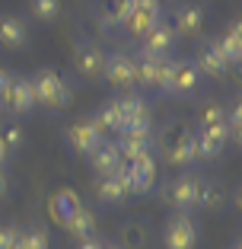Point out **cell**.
I'll list each match as a JSON object with an SVG mask.
<instances>
[{"mask_svg": "<svg viewBox=\"0 0 242 249\" xmlns=\"http://www.w3.org/2000/svg\"><path fill=\"white\" fill-rule=\"evenodd\" d=\"M32 83V96H35V106L42 109H67L70 99H74V87L61 71L54 67H42L29 77Z\"/></svg>", "mask_w": 242, "mask_h": 249, "instance_id": "cell-1", "label": "cell"}, {"mask_svg": "<svg viewBox=\"0 0 242 249\" xmlns=\"http://www.w3.org/2000/svg\"><path fill=\"white\" fill-rule=\"evenodd\" d=\"M198 192H201V176H194V173H178V176H172L166 182L162 201H166L172 211L191 214V211H198Z\"/></svg>", "mask_w": 242, "mask_h": 249, "instance_id": "cell-2", "label": "cell"}, {"mask_svg": "<svg viewBox=\"0 0 242 249\" xmlns=\"http://www.w3.org/2000/svg\"><path fill=\"white\" fill-rule=\"evenodd\" d=\"M0 109H3V115H13V118H22V115H29L32 109H38L35 96H32L29 77L10 73L7 87H3V93H0Z\"/></svg>", "mask_w": 242, "mask_h": 249, "instance_id": "cell-3", "label": "cell"}, {"mask_svg": "<svg viewBox=\"0 0 242 249\" xmlns=\"http://www.w3.org/2000/svg\"><path fill=\"white\" fill-rule=\"evenodd\" d=\"M99 80H105L112 89H128V93H134V89H137V61H134V54L109 52Z\"/></svg>", "mask_w": 242, "mask_h": 249, "instance_id": "cell-4", "label": "cell"}, {"mask_svg": "<svg viewBox=\"0 0 242 249\" xmlns=\"http://www.w3.org/2000/svg\"><path fill=\"white\" fill-rule=\"evenodd\" d=\"M70 64H74V73L80 80H99L102 77V64H105V52L102 45L93 42V38H80L70 52Z\"/></svg>", "mask_w": 242, "mask_h": 249, "instance_id": "cell-5", "label": "cell"}, {"mask_svg": "<svg viewBox=\"0 0 242 249\" xmlns=\"http://www.w3.org/2000/svg\"><path fill=\"white\" fill-rule=\"evenodd\" d=\"M176 42H178V36H176V29H172V22L160 16V19L150 26L147 36L140 38L134 58H169V52L176 48Z\"/></svg>", "mask_w": 242, "mask_h": 249, "instance_id": "cell-6", "label": "cell"}, {"mask_svg": "<svg viewBox=\"0 0 242 249\" xmlns=\"http://www.w3.org/2000/svg\"><path fill=\"white\" fill-rule=\"evenodd\" d=\"M162 246L166 249H194L198 246V224L191 214L172 211L162 224Z\"/></svg>", "mask_w": 242, "mask_h": 249, "instance_id": "cell-7", "label": "cell"}, {"mask_svg": "<svg viewBox=\"0 0 242 249\" xmlns=\"http://www.w3.org/2000/svg\"><path fill=\"white\" fill-rule=\"evenodd\" d=\"M118 169H121L131 195H150L153 192V185H156V157L153 154H144L131 163H121Z\"/></svg>", "mask_w": 242, "mask_h": 249, "instance_id": "cell-8", "label": "cell"}, {"mask_svg": "<svg viewBox=\"0 0 242 249\" xmlns=\"http://www.w3.org/2000/svg\"><path fill=\"white\" fill-rule=\"evenodd\" d=\"M201 77H204V73L198 71V64H194L191 58H182V61L172 58V71H169V80H166V87H162V93L176 96V99L191 96L201 87Z\"/></svg>", "mask_w": 242, "mask_h": 249, "instance_id": "cell-9", "label": "cell"}, {"mask_svg": "<svg viewBox=\"0 0 242 249\" xmlns=\"http://www.w3.org/2000/svg\"><path fill=\"white\" fill-rule=\"evenodd\" d=\"M204 3L201 0H178L172 7V29H176L178 38H198L201 29H204Z\"/></svg>", "mask_w": 242, "mask_h": 249, "instance_id": "cell-10", "label": "cell"}, {"mask_svg": "<svg viewBox=\"0 0 242 249\" xmlns=\"http://www.w3.org/2000/svg\"><path fill=\"white\" fill-rule=\"evenodd\" d=\"M115 144H118L121 160L131 163V160H137V157L156 150V131H153V124H150V128H128V131H118Z\"/></svg>", "mask_w": 242, "mask_h": 249, "instance_id": "cell-11", "label": "cell"}, {"mask_svg": "<svg viewBox=\"0 0 242 249\" xmlns=\"http://www.w3.org/2000/svg\"><path fill=\"white\" fill-rule=\"evenodd\" d=\"M64 134H67V144L74 147V154H83V157H89L96 147L105 141V131L93 118H74V122L67 124Z\"/></svg>", "mask_w": 242, "mask_h": 249, "instance_id": "cell-12", "label": "cell"}, {"mask_svg": "<svg viewBox=\"0 0 242 249\" xmlns=\"http://www.w3.org/2000/svg\"><path fill=\"white\" fill-rule=\"evenodd\" d=\"M137 61V87L140 89H162L172 71V58H134Z\"/></svg>", "mask_w": 242, "mask_h": 249, "instance_id": "cell-13", "label": "cell"}, {"mask_svg": "<svg viewBox=\"0 0 242 249\" xmlns=\"http://www.w3.org/2000/svg\"><path fill=\"white\" fill-rule=\"evenodd\" d=\"M194 64H198L201 73H207V77H226L229 71H233V64L226 61V54L220 52V45H217V38H207V42H201L198 54H194Z\"/></svg>", "mask_w": 242, "mask_h": 249, "instance_id": "cell-14", "label": "cell"}, {"mask_svg": "<svg viewBox=\"0 0 242 249\" xmlns=\"http://www.w3.org/2000/svg\"><path fill=\"white\" fill-rule=\"evenodd\" d=\"M96 198L109 208H118L125 205L128 198H131V189H128L125 176H121V169L115 173H105V176H96Z\"/></svg>", "mask_w": 242, "mask_h": 249, "instance_id": "cell-15", "label": "cell"}, {"mask_svg": "<svg viewBox=\"0 0 242 249\" xmlns=\"http://www.w3.org/2000/svg\"><path fill=\"white\" fill-rule=\"evenodd\" d=\"M162 150V157H166L172 166H178V169H188V166H194L198 163V147H194V131H185V134H178L176 141H169L166 147H160Z\"/></svg>", "mask_w": 242, "mask_h": 249, "instance_id": "cell-16", "label": "cell"}, {"mask_svg": "<svg viewBox=\"0 0 242 249\" xmlns=\"http://www.w3.org/2000/svg\"><path fill=\"white\" fill-rule=\"evenodd\" d=\"M118 106H121V118H125V124H121V131H128V128H150V106L144 103V96L137 93H125L118 96Z\"/></svg>", "mask_w": 242, "mask_h": 249, "instance_id": "cell-17", "label": "cell"}, {"mask_svg": "<svg viewBox=\"0 0 242 249\" xmlns=\"http://www.w3.org/2000/svg\"><path fill=\"white\" fill-rule=\"evenodd\" d=\"M121 163H125V160H121V154H118V144H115V141H109V138H105L102 144H99V147L93 150V154H89V166H93L96 176L115 173V169L121 166Z\"/></svg>", "mask_w": 242, "mask_h": 249, "instance_id": "cell-18", "label": "cell"}, {"mask_svg": "<svg viewBox=\"0 0 242 249\" xmlns=\"http://www.w3.org/2000/svg\"><path fill=\"white\" fill-rule=\"evenodd\" d=\"M26 38H29L26 22L16 19V16H0V45L3 48H22Z\"/></svg>", "mask_w": 242, "mask_h": 249, "instance_id": "cell-19", "label": "cell"}, {"mask_svg": "<svg viewBox=\"0 0 242 249\" xmlns=\"http://www.w3.org/2000/svg\"><path fill=\"white\" fill-rule=\"evenodd\" d=\"M217 45H220V52L226 54V61L229 64H239L242 61V26L239 22H229L226 29H223V36L217 38Z\"/></svg>", "mask_w": 242, "mask_h": 249, "instance_id": "cell-20", "label": "cell"}, {"mask_svg": "<svg viewBox=\"0 0 242 249\" xmlns=\"http://www.w3.org/2000/svg\"><path fill=\"white\" fill-rule=\"evenodd\" d=\"M160 19V16H153V13H144V10H134L131 16H125V19L118 22V29L125 32L128 38H144L150 32V26Z\"/></svg>", "mask_w": 242, "mask_h": 249, "instance_id": "cell-21", "label": "cell"}, {"mask_svg": "<svg viewBox=\"0 0 242 249\" xmlns=\"http://www.w3.org/2000/svg\"><path fill=\"white\" fill-rule=\"evenodd\" d=\"M93 122L102 128V131H121V124H125V118H121V106H118V96L115 99H105L102 106H99V112L93 115Z\"/></svg>", "mask_w": 242, "mask_h": 249, "instance_id": "cell-22", "label": "cell"}, {"mask_svg": "<svg viewBox=\"0 0 242 249\" xmlns=\"http://www.w3.org/2000/svg\"><path fill=\"white\" fill-rule=\"evenodd\" d=\"M67 230H70L77 240H83V236H93V233H96V214L89 211V208L77 205L74 211H70V217H67Z\"/></svg>", "mask_w": 242, "mask_h": 249, "instance_id": "cell-23", "label": "cell"}, {"mask_svg": "<svg viewBox=\"0 0 242 249\" xmlns=\"http://www.w3.org/2000/svg\"><path fill=\"white\" fill-rule=\"evenodd\" d=\"M223 185L217 179H201V192H198V208L204 211H220L223 208Z\"/></svg>", "mask_w": 242, "mask_h": 249, "instance_id": "cell-24", "label": "cell"}, {"mask_svg": "<svg viewBox=\"0 0 242 249\" xmlns=\"http://www.w3.org/2000/svg\"><path fill=\"white\" fill-rule=\"evenodd\" d=\"M226 122V106L220 103H204L198 112V128H210V124H223Z\"/></svg>", "mask_w": 242, "mask_h": 249, "instance_id": "cell-25", "label": "cell"}, {"mask_svg": "<svg viewBox=\"0 0 242 249\" xmlns=\"http://www.w3.org/2000/svg\"><path fill=\"white\" fill-rule=\"evenodd\" d=\"M16 246L19 249H48V233L42 227H22Z\"/></svg>", "mask_w": 242, "mask_h": 249, "instance_id": "cell-26", "label": "cell"}, {"mask_svg": "<svg viewBox=\"0 0 242 249\" xmlns=\"http://www.w3.org/2000/svg\"><path fill=\"white\" fill-rule=\"evenodd\" d=\"M32 13L42 22H54L61 13V0H32Z\"/></svg>", "mask_w": 242, "mask_h": 249, "instance_id": "cell-27", "label": "cell"}, {"mask_svg": "<svg viewBox=\"0 0 242 249\" xmlns=\"http://www.w3.org/2000/svg\"><path fill=\"white\" fill-rule=\"evenodd\" d=\"M226 128H229V138L239 144V138H242V106L239 103H233L226 109Z\"/></svg>", "mask_w": 242, "mask_h": 249, "instance_id": "cell-28", "label": "cell"}, {"mask_svg": "<svg viewBox=\"0 0 242 249\" xmlns=\"http://www.w3.org/2000/svg\"><path fill=\"white\" fill-rule=\"evenodd\" d=\"M19 230L16 224H0V249H13L19 243Z\"/></svg>", "mask_w": 242, "mask_h": 249, "instance_id": "cell-29", "label": "cell"}, {"mask_svg": "<svg viewBox=\"0 0 242 249\" xmlns=\"http://www.w3.org/2000/svg\"><path fill=\"white\" fill-rule=\"evenodd\" d=\"M0 134H3V141H7L10 154H16V150L22 147V131H19V128H7V131H0Z\"/></svg>", "mask_w": 242, "mask_h": 249, "instance_id": "cell-30", "label": "cell"}, {"mask_svg": "<svg viewBox=\"0 0 242 249\" xmlns=\"http://www.w3.org/2000/svg\"><path fill=\"white\" fill-rule=\"evenodd\" d=\"M137 10L153 13V16H162V0H137Z\"/></svg>", "mask_w": 242, "mask_h": 249, "instance_id": "cell-31", "label": "cell"}, {"mask_svg": "<svg viewBox=\"0 0 242 249\" xmlns=\"http://www.w3.org/2000/svg\"><path fill=\"white\" fill-rule=\"evenodd\" d=\"M74 249H102V240H99V236H83V240H77V246Z\"/></svg>", "mask_w": 242, "mask_h": 249, "instance_id": "cell-32", "label": "cell"}, {"mask_svg": "<svg viewBox=\"0 0 242 249\" xmlns=\"http://www.w3.org/2000/svg\"><path fill=\"white\" fill-rule=\"evenodd\" d=\"M10 147H7V141H3V134H0V166H7V160H10Z\"/></svg>", "mask_w": 242, "mask_h": 249, "instance_id": "cell-33", "label": "cell"}, {"mask_svg": "<svg viewBox=\"0 0 242 249\" xmlns=\"http://www.w3.org/2000/svg\"><path fill=\"white\" fill-rule=\"evenodd\" d=\"M7 80H10V71H7V67H0V93H3V87H7Z\"/></svg>", "mask_w": 242, "mask_h": 249, "instance_id": "cell-34", "label": "cell"}, {"mask_svg": "<svg viewBox=\"0 0 242 249\" xmlns=\"http://www.w3.org/2000/svg\"><path fill=\"white\" fill-rule=\"evenodd\" d=\"M7 189V176H3V166H0V192Z\"/></svg>", "mask_w": 242, "mask_h": 249, "instance_id": "cell-35", "label": "cell"}, {"mask_svg": "<svg viewBox=\"0 0 242 249\" xmlns=\"http://www.w3.org/2000/svg\"><path fill=\"white\" fill-rule=\"evenodd\" d=\"M102 249H125V246H118V243H102Z\"/></svg>", "mask_w": 242, "mask_h": 249, "instance_id": "cell-36", "label": "cell"}, {"mask_svg": "<svg viewBox=\"0 0 242 249\" xmlns=\"http://www.w3.org/2000/svg\"><path fill=\"white\" fill-rule=\"evenodd\" d=\"M226 249H242V246H239V240H233V243H229Z\"/></svg>", "mask_w": 242, "mask_h": 249, "instance_id": "cell-37", "label": "cell"}, {"mask_svg": "<svg viewBox=\"0 0 242 249\" xmlns=\"http://www.w3.org/2000/svg\"><path fill=\"white\" fill-rule=\"evenodd\" d=\"M0 122H3V109H0Z\"/></svg>", "mask_w": 242, "mask_h": 249, "instance_id": "cell-38", "label": "cell"}]
</instances>
